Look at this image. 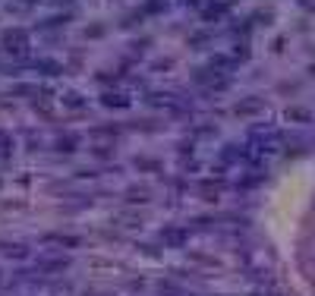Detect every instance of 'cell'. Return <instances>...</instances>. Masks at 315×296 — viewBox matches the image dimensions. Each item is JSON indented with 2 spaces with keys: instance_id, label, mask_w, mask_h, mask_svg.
Listing matches in <instances>:
<instances>
[{
  "instance_id": "2",
  "label": "cell",
  "mask_w": 315,
  "mask_h": 296,
  "mask_svg": "<svg viewBox=\"0 0 315 296\" xmlns=\"http://www.w3.org/2000/svg\"><path fill=\"white\" fill-rule=\"evenodd\" d=\"M259 101H246V104H237V113H252V111H259Z\"/></svg>"
},
{
  "instance_id": "3",
  "label": "cell",
  "mask_w": 315,
  "mask_h": 296,
  "mask_svg": "<svg viewBox=\"0 0 315 296\" xmlns=\"http://www.w3.org/2000/svg\"><path fill=\"white\" fill-rule=\"evenodd\" d=\"M287 120H309L306 111H287Z\"/></svg>"
},
{
  "instance_id": "4",
  "label": "cell",
  "mask_w": 315,
  "mask_h": 296,
  "mask_svg": "<svg viewBox=\"0 0 315 296\" xmlns=\"http://www.w3.org/2000/svg\"><path fill=\"white\" fill-rule=\"evenodd\" d=\"M256 296H268V293H256Z\"/></svg>"
},
{
  "instance_id": "1",
  "label": "cell",
  "mask_w": 315,
  "mask_h": 296,
  "mask_svg": "<svg viewBox=\"0 0 315 296\" xmlns=\"http://www.w3.org/2000/svg\"><path fill=\"white\" fill-rule=\"evenodd\" d=\"M161 237H164L167 243L180 246V243H183V240H186V233H183V230H164V233H161Z\"/></svg>"
}]
</instances>
